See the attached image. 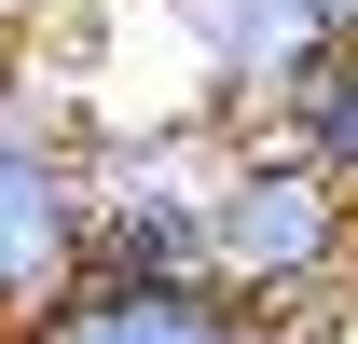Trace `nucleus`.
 <instances>
[{"label": "nucleus", "instance_id": "5", "mask_svg": "<svg viewBox=\"0 0 358 344\" xmlns=\"http://www.w3.org/2000/svg\"><path fill=\"white\" fill-rule=\"evenodd\" d=\"M28 344H275V317L234 303L221 275H124V261H83V275L28 317Z\"/></svg>", "mask_w": 358, "mask_h": 344}, {"label": "nucleus", "instance_id": "7", "mask_svg": "<svg viewBox=\"0 0 358 344\" xmlns=\"http://www.w3.org/2000/svg\"><path fill=\"white\" fill-rule=\"evenodd\" d=\"M69 14H83V0H0V28H14V42H55Z\"/></svg>", "mask_w": 358, "mask_h": 344}, {"label": "nucleus", "instance_id": "9", "mask_svg": "<svg viewBox=\"0 0 358 344\" xmlns=\"http://www.w3.org/2000/svg\"><path fill=\"white\" fill-rule=\"evenodd\" d=\"M0 344H28V331H0Z\"/></svg>", "mask_w": 358, "mask_h": 344}, {"label": "nucleus", "instance_id": "3", "mask_svg": "<svg viewBox=\"0 0 358 344\" xmlns=\"http://www.w3.org/2000/svg\"><path fill=\"white\" fill-rule=\"evenodd\" d=\"M234 138L207 110L166 124H96V261L124 275H207V193H221Z\"/></svg>", "mask_w": 358, "mask_h": 344}, {"label": "nucleus", "instance_id": "6", "mask_svg": "<svg viewBox=\"0 0 358 344\" xmlns=\"http://www.w3.org/2000/svg\"><path fill=\"white\" fill-rule=\"evenodd\" d=\"M262 138H289L303 166H331L358 193V42H331V55H303L289 83L262 96Z\"/></svg>", "mask_w": 358, "mask_h": 344}, {"label": "nucleus", "instance_id": "8", "mask_svg": "<svg viewBox=\"0 0 358 344\" xmlns=\"http://www.w3.org/2000/svg\"><path fill=\"white\" fill-rule=\"evenodd\" d=\"M0 55H14V28H0Z\"/></svg>", "mask_w": 358, "mask_h": 344}, {"label": "nucleus", "instance_id": "4", "mask_svg": "<svg viewBox=\"0 0 358 344\" xmlns=\"http://www.w3.org/2000/svg\"><path fill=\"white\" fill-rule=\"evenodd\" d=\"M166 28L193 42V110L234 138V124H262V96L303 55L358 42V0H166Z\"/></svg>", "mask_w": 358, "mask_h": 344}, {"label": "nucleus", "instance_id": "2", "mask_svg": "<svg viewBox=\"0 0 358 344\" xmlns=\"http://www.w3.org/2000/svg\"><path fill=\"white\" fill-rule=\"evenodd\" d=\"M96 261V124L28 83V42L0 55V331H28Z\"/></svg>", "mask_w": 358, "mask_h": 344}, {"label": "nucleus", "instance_id": "1", "mask_svg": "<svg viewBox=\"0 0 358 344\" xmlns=\"http://www.w3.org/2000/svg\"><path fill=\"white\" fill-rule=\"evenodd\" d=\"M207 275L234 303H262L275 344H317L358 317V193L331 166H303L289 138L234 124L221 193H207Z\"/></svg>", "mask_w": 358, "mask_h": 344}]
</instances>
